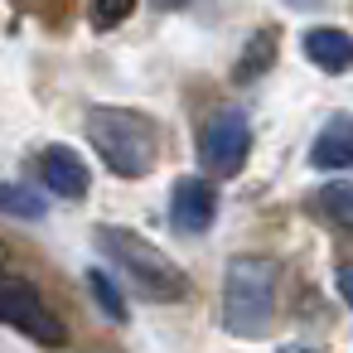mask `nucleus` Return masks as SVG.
Here are the masks:
<instances>
[{
	"mask_svg": "<svg viewBox=\"0 0 353 353\" xmlns=\"http://www.w3.org/2000/svg\"><path fill=\"white\" fill-rule=\"evenodd\" d=\"M97 252H102L121 276H131V285H136L145 300L170 305V300H184V295H189L184 271H179L155 242H145V237L131 232V228H112V223H102V228H97Z\"/></svg>",
	"mask_w": 353,
	"mask_h": 353,
	"instance_id": "1",
	"label": "nucleus"
},
{
	"mask_svg": "<svg viewBox=\"0 0 353 353\" xmlns=\"http://www.w3.org/2000/svg\"><path fill=\"white\" fill-rule=\"evenodd\" d=\"M88 141L107 160V170L121 179H145L155 170V150H160L155 126H150V117H141L131 107H92L88 112Z\"/></svg>",
	"mask_w": 353,
	"mask_h": 353,
	"instance_id": "2",
	"label": "nucleus"
},
{
	"mask_svg": "<svg viewBox=\"0 0 353 353\" xmlns=\"http://www.w3.org/2000/svg\"><path fill=\"white\" fill-rule=\"evenodd\" d=\"M276 314V266L266 256H232L223 276V329L237 339H261Z\"/></svg>",
	"mask_w": 353,
	"mask_h": 353,
	"instance_id": "3",
	"label": "nucleus"
},
{
	"mask_svg": "<svg viewBox=\"0 0 353 353\" xmlns=\"http://www.w3.org/2000/svg\"><path fill=\"white\" fill-rule=\"evenodd\" d=\"M0 324H15L20 334H30V339H39V343H63L68 339V329H63V319L39 300V290L34 285H25V281H6L0 285Z\"/></svg>",
	"mask_w": 353,
	"mask_h": 353,
	"instance_id": "4",
	"label": "nucleus"
},
{
	"mask_svg": "<svg viewBox=\"0 0 353 353\" xmlns=\"http://www.w3.org/2000/svg\"><path fill=\"white\" fill-rule=\"evenodd\" d=\"M199 155H203V165L213 174H237L247 165V155H252V126H247V117L242 112H218L203 126V136H199Z\"/></svg>",
	"mask_w": 353,
	"mask_h": 353,
	"instance_id": "5",
	"label": "nucleus"
},
{
	"mask_svg": "<svg viewBox=\"0 0 353 353\" xmlns=\"http://www.w3.org/2000/svg\"><path fill=\"white\" fill-rule=\"evenodd\" d=\"M213 213H218V194H213L208 179L189 174V179L174 184V194H170V223L179 232H208L213 228Z\"/></svg>",
	"mask_w": 353,
	"mask_h": 353,
	"instance_id": "6",
	"label": "nucleus"
},
{
	"mask_svg": "<svg viewBox=\"0 0 353 353\" xmlns=\"http://www.w3.org/2000/svg\"><path fill=\"white\" fill-rule=\"evenodd\" d=\"M39 174H44V184H49L59 199H83V194L92 189L88 165H83L68 145H49V150H44V160H39Z\"/></svg>",
	"mask_w": 353,
	"mask_h": 353,
	"instance_id": "7",
	"label": "nucleus"
},
{
	"mask_svg": "<svg viewBox=\"0 0 353 353\" xmlns=\"http://www.w3.org/2000/svg\"><path fill=\"white\" fill-rule=\"evenodd\" d=\"M300 49H305V59H310L319 73H348V68H353V34H348V30H334V25L305 30Z\"/></svg>",
	"mask_w": 353,
	"mask_h": 353,
	"instance_id": "8",
	"label": "nucleus"
},
{
	"mask_svg": "<svg viewBox=\"0 0 353 353\" xmlns=\"http://www.w3.org/2000/svg\"><path fill=\"white\" fill-rule=\"evenodd\" d=\"M314 170H353V117H329V126L310 145Z\"/></svg>",
	"mask_w": 353,
	"mask_h": 353,
	"instance_id": "9",
	"label": "nucleus"
},
{
	"mask_svg": "<svg viewBox=\"0 0 353 353\" xmlns=\"http://www.w3.org/2000/svg\"><path fill=\"white\" fill-rule=\"evenodd\" d=\"M314 213H319L329 228H339V232H353V184H343V179L324 184V189L314 194Z\"/></svg>",
	"mask_w": 353,
	"mask_h": 353,
	"instance_id": "10",
	"label": "nucleus"
},
{
	"mask_svg": "<svg viewBox=\"0 0 353 353\" xmlns=\"http://www.w3.org/2000/svg\"><path fill=\"white\" fill-rule=\"evenodd\" d=\"M271 63H276V30H256V34L247 39V54L237 59L232 78H237V83H252V78L266 73Z\"/></svg>",
	"mask_w": 353,
	"mask_h": 353,
	"instance_id": "11",
	"label": "nucleus"
},
{
	"mask_svg": "<svg viewBox=\"0 0 353 353\" xmlns=\"http://www.w3.org/2000/svg\"><path fill=\"white\" fill-rule=\"evenodd\" d=\"M88 285H92V300L107 310V319H112V324H126V300H121L117 281H112L107 271H88Z\"/></svg>",
	"mask_w": 353,
	"mask_h": 353,
	"instance_id": "12",
	"label": "nucleus"
},
{
	"mask_svg": "<svg viewBox=\"0 0 353 353\" xmlns=\"http://www.w3.org/2000/svg\"><path fill=\"white\" fill-rule=\"evenodd\" d=\"M0 213H10V218H44V199H34L20 184H0Z\"/></svg>",
	"mask_w": 353,
	"mask_h": 353,
	"instance_id": "13",
	"label": "nucleus"
},
{
	"mask_svg": "<svg viewBox=\"0 0 353 353\" xmlns=\"http://www.w3.org/2000/svg\"><path fill=\"white\" fill-rule=\"evenodd\" d=\"M131 10H136V0H88L92 30H117V25H126Z\"/></svg>",
	"mask_w": 353,
	"mask_h": 353,
	"instance_id": "14",
	"label": "nucleus"
},
{
	"mask_svg": "<svg viewBox=\"0 0 353 353\" xmlns=\"http://www.w3.org/2000/svg\"><path fill=\"white\" fill-rule=\"evenodd\" d=\"M339 295H343V305H353V261L339 266Z\"/></svg>",
	"mask_w": 353,
	"mask_h": 353,
	"instance_id": "15",
	"label": "nucleus"
},
{
	"mask_svg": "<svg viewBox=\"0 0 353 353\" xmlns=\"http://www.w3.org/2000/svg\"><path fill=\"white\" fill-rule=\"evenodd\" d=\"M150 6H155V10H184L189 0H150Z\"/></svg>",
	"mask_w": 353,
	"mask_h": 353,
	"instance_id": "16",
	"label": "nucleus"
},
{
	"mask_svg": "<svg viewBox=\"0 0 353 353\" xmlns=\"http://www.w3.org/2000/svg\"><path fill=\"white\" fill-rule=\"evenodd\" d=\"M281 353H319V348H305V343H290V348H281Z\"/></svg>",
	"mask_w": 353,
	"mask_h": 353,
	"instance_id": "17",
	"label": "nucleus"
}]
</instances>
